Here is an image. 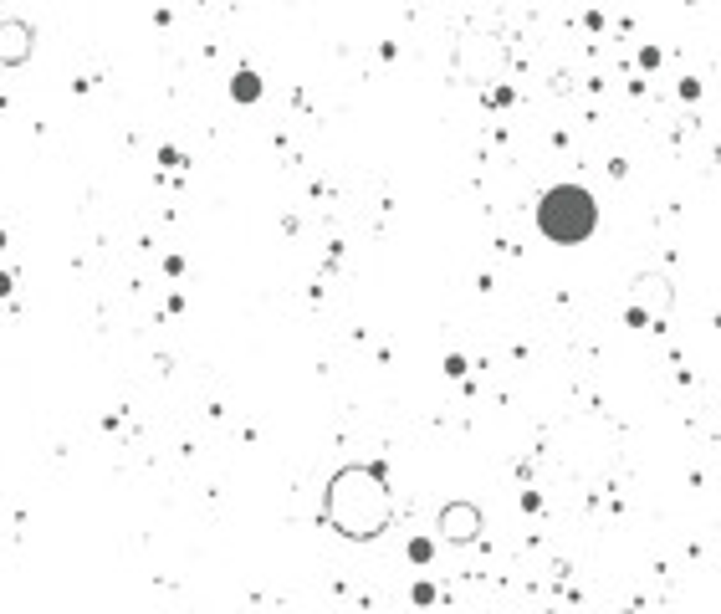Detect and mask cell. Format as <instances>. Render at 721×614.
Instances as JSON below:
<instances>
[{
	"label": "cell",
	"mask_w": 721,
	"mask_h": 614,
	"mask_svg": "<svg viewBox=\"0 0 721 614\" xmlns=\"http://www.w3.org/2000/svg\"><path fill=\"white\" fill-rule=\"evenodd\" d=\"M670 307H675L670 277L640 272L635 287H629V318H635V323H660V318H670Z\"/></svg>",
	"instance_id": "5"
},
{
	"label": "cell",
	"mask_w": 721,
	"mask_h": 614,
	"mask_svg": "<svg viewBox=\"0 0 721 614\" xmlns=\"http://www.w3.org/2000/svg\"><path fill=\"white\" fill-rule=\"evenodd\" d=\"M537 231L558 246H583L599 231V200L583 185H553L537 200Z\"/></svg>",
	"instance_id": "3"
},
{
	"label": "cell",
	"mask_w": 721,
	"mask_h": 614,
	"mask_svg": "<svg viewBox=\"0 0 721 614\" xmlns=\"http://www.w3.org/2000/svg\"><path fill=\"white\" fill-rule=\"evenodd\" d=\"M440 538L445 543H476L481 538V507L476 502H445L440 507Z\"/></svg>",
	"instance_id": "6"
},
{
	"label": "cell",
	"mask_w": 721,
	"mask_h": 614,
	"mask_svg": "<svg viewBox=\"0 0 721 614\" xmlns=\"http://www.w3.org/2000/svg\"><path fill=\"white\" fill-rule=\"evenodd\" d=\"M507 67V36L497 31H466L456 41V72L466 82H497Z\"/></svg>",
	"instance_id": "4"
},
{
	"label": "cell",
	"mask_w": 721,
	"mask_h": 614,
	"mask_svg": "<svg viewBox=\"0 0 721 614\" xmlns=\"http://www.w3.org/2000/svg\"><path fill=\"white\" fill-rule=\"evenodd\" d=\"M553 456L573 471V476H609L619 461V425L609 415H568L553 430Z\"/></svg>",
	"instance_id": "2"
},
{
	"label": "cell",
	"mask_w": 721,
	"mask_h": 614,
	"mask_svg": "<svg viewBox=\"0 0 721 614\" xmlns=\"http://www.w3.org/2000/svg\"><path fill=\"white\" fill-rule=\"evenodd\" d=\"M231 93H236V103L261 98V77H256V72H236V87H231Z\"/></svg>",
	"instance_id": "8"
},
{
	"label": "cell",
	"mask_w": 721,
	"mask_h": 614,
	"mask_svg": "<svg viewBox=\"0 0 721 614\" xmlns=\"http://www.w3.org/2000/svg\"><path fill=\"white\" fill-rule=\"evenodd\" d=\"M430 553H435V543H425V538L410 543V558H415V563H430Z\"/></svg>",
	"instance_id": "9"
},
{
	"label": "cell",
	"mask_w": 721,
	"mask_h": 614,
	"mask_svg": "<svg viewBox=\"0 0 721 614\" xmlns=\"http://www.w3.org/2000/svg\"><path fill=\"white\" fill-rule=\"evenodd\" d=\"M31 26L26 21H0V67H26L31 62Z\"/></svg>",
	"instance_id": "7"
},
{
	"label": "cell",
	"mask_w": 721,
	"mask_h": 614,
	"mask_svg": "<svg viewBox=\"0 0 721 614\" xmlns=\"http://www.w3.org/2000/svg\"><path fill=\"white\" fill-rule=\"evenodd\" d=\"M323 517L348 538V543H374L389 533L394 522V492H389V471L369 466V461H353L338 466L328 481V497H323Z\"/></svg>",
	"instance_id": "1"
}]
</instances>
